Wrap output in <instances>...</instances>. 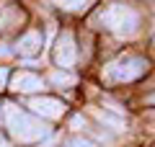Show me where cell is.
Masks as SVG:
<instances>
[{
  "label": "cell",
  "mask_w": 155,
  "mask_h": 147,
  "mask_svg": "<svg viewBox=\"0 0 155 147\" xmlns=\"http://www.w3.org/2000/svg\"><path fill=\"white\" fill-rule=\"evenodd\" d=\"M52 83H54V85H72L75 77H72L70 72H52Z\"/></svg>",
  "instance_id": "9"
},
{
  "label": "cell",
  "mask_w": 155,
  "mask_h": 147,
  "mask_svg": "<svg viewBox=\"0 0 155 147\" xmlns=\"http://www.w3.org/2000/svg\"><path fill=\"white\" fill-rule=\"evenodd\" d=\"M0 147H11V145L5 142V137H0Z\"/></svg>",
  "instance_id": "13"
},
{
  "label": "cell",
  "mask_w": 155,
  "mask_h": 147,
  "mask_svg": "<svg viewBox=\"0 0 155 147\" xmlns=\"http://www.w3.org/2000/svg\"><path fill=\"white\" fill-rule=\"evenodd\" d=\"M104 23L109 31H114L116 36H132L140 26V16L132 5H122V3H114L104 11Z\"/></svg>",
  "instance_id": "2"
},
{
  "label": "cell",
  "mask_w": 155,
  "mask_h": 147,
  "mask_svg": "<svg viewBox=\"0 0 155 147\" xmlns=\"http://www.w3.org/2000/svg\"><path fill=\"white\" fill-rule=\"evenodd\" d=\"M39 49H41V34L39 31H26L16 41V52L21 57H31V54H36Z\"/></svg>",
  "instance_id": "6"
},
{
  "label": "cell",
  "mask_w": 155,
  "mask_h": 147,
  "mask_svg": "<svg viewBox=\"0 0 155 147\" xmlns=\"http://www.w3.org/2000/svg\"><path fill=\"white\" fill-rule=\"evenodd\" d=\"M54 62L60 67H72V65H75V36H72L70 31H65L60 39H57Z\"/></svg>",
  "instance_id": "4"
},
{
  "label": "cell",
  "mask_w": 155,
  "mask_h": 147,
  "mask_svg": "<svg viewBox=\"0 0 155 147\" xmlns=\"http://www.w3.org/2000/svg\"><path fill=\"white\" fill-rule=\"evenodd\" d=\"M67 147H96L91 139H83V137H72V139H67Z\"/></svg>",
  "instance_id": "10"
},
{
  "label": "cell",
  "mask_w": 155,
  "mask_h": 147,
  "mask_svg": "<svg viewBox=\"0 0 155 147\" xmlns=\"http://www.w3.org/2000/svg\"><path fill=\"white\" fill-rule=\"evenodd\" d=\"M54 5L65 8V11H83L85 0H54Z\"/></svg>",
  "instance_id": "8"
},
{
  "label": "cell",
  "mask_w": 155,
  "mask_h": 147,
  "mask_svg": "<svg viewBox=\"0 0 155 147\" xmlns=\"http://www.w3.org/2000/svg\"><path fill=\"white\" fill-rule=\"evenodd\" d=\"M8 83V67H0V88H5Z\"/></svg>",
  "instance_id": "12"
},
{
  "label": "cell",
  "mask_w": 155,
  "mask_h": 147,
  "mask_svg": "<svg viewBox=\"0 0 155 147\" xmlns=\"http://www.w3.org/2000/svg\"><path fill=\"white\" fill-rule=\"evenodd\" d=\"M147 72V60H142V57H119V60H114L109 67H106L104 75L109 77V80H116V83H129V80H137L140 75H145Z\"/></svg>",
  "instance_id": "3"
},
{
  "label": "cell",
  "mask_w": 155,
  "mask_h": 147,
  "mask_svg": "<svg viewBox=\"0 0 155 147\" xmlns=\"http://www.w3.org/2000/svg\"><path fill=\"white\" fill-rule=\"evenodd\" d=\"M28 109L34 111V114L39 116H47V119H60L62 114H65V106H62V101H57V98H31V103H28Z\"/></svg>",
  "instance_id": "5"
},
{
  "label": "cell",
  "mask_w": 155,
  "mask_h": 147,
  "mask_svg": "<svg viewBox=\"0 0 155 147\" xmlns=\"http://www.w3.org/2000/svg\"><path fill=\"white\" fill-rule=\"evenodd\" d=\"M96 116H98L104 124H109V126H114V129H122V121H116V119H111L109 114H101V111H96Z\"/></svg>",
  "instance_id": "11"
},
{
  "label": "cell",
  "mask_w": 155,
  "mask_h": 147,
  "mask_svg": "<svg viewBox=\"0 0 155 147\" xmlns=\"http://www.w3.org/2000/svg\"><path fill=\"white\" fill-rule=\"evenodd\" d=\"M41 88H44V83L34 72H18L13 77V90H18V93H34V90H41Z\"/></svg>",
  "instance_id": "7"
},
{
  "label": "cell",
  "mask_w": 155,
  "mask_h": 147,
  "mask_svg": "<svg viewBox=\"0 0 155 147\" xmlns=\"http://www.w3.org/2000/svg\"><path fill=\"white\" fill-rule=\"evenodd\" d=\"M5 121H8V129H11V134L16 137L18 142H39L44 139L47 134H49V129H47L41 121L31 119L28 114H23L18 106L8 103L5 106Z\"/></svg>",
  "instance_id": "1"
}]
</instances>
